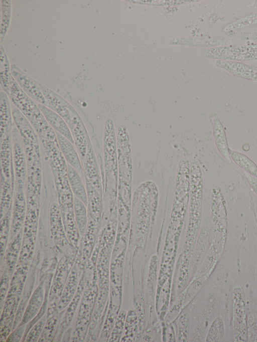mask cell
<instances>
[{
  "label": "cell",
  "mask_w": 257,
  "mask_h": 342,
  "mask_svg": "<svg viewBox=\"0 0 257 342\" xmlns=\"http://www.w3.org/2000/svg\"><path fill=\"white\" fill-rule=\"evenodd\" d=\"M215 65L232 75L257 83V67L239 61L217 60Z\"/></svg>",
  "instance_id": "5"
},
{
  "label": "cell",
  "mask_w": 257,
  "mask_h": 342,
  "mask_svg": "<svg viewBox=\"0 0 257 342\" xmlns=\"http://www.w3.org/2000/svg\"><path fill=\"white\" fill-rule=\"evenodd\" d=\"M38 106L45 119L55 131L59 133L74 144V141L71 131L63 118L57 113L44 105L39 103Z\"/></svg>",
  "instance_id": "8"
},
{
  "label": "cell",
  "mask_w": 257,
  "mask_h": 342,
  "mask_svg": "<svg viewBox=\"0 0 257 342\" xmlns=\"http://www.w3.org/2000/svg\"><path fill=\"white\" fill-rule=\"evenodd\" d=\"M255 209L256 213V214H257V204H256V205H255Z\"/></svg>",
  "instance_id": "21"
},
{
  "label": "cell",
  "mask_w": 257,
  "mask_h": 342,
  "mask_svg": "<svg viewBox=\"0 0 257 342\" xmlns=\"http://www.w3.org/2000/svg\"><path fill=\"white\" fill-rule=\"evenodd\" d=\"M86 180L91 182L94 186L99 185L100 183L98 168L96 164L93 148L89 141L85 156Z\"/></svg>",
  "instance_id": "12"
},
{
  "label": "cell",
  "mask_w": 257,
  "mask_h": 342,
  "mask_svg": "<svg viewBox=\"0 0 257 342\" xmlns=\"http://www.w3.org/2000/svg\"><path fill=\"white\" fill-rule=\"evenodd\" d=\"M67 167L68 182L75 196L86 206L87 204V194L80 174L70 164H68Z\"/></svg>",
  "instance_id": "11"
},
{
  "label": "cell",
  "mask_w": 257,
  "mask_h": 342,
  "mask_svg": "<svg viewBox=\"0 0 257 342\" xmlns=\"http://www.w3.org/2000/svg\"><path fill=\"white\" fill-rule=\"evenodd\" d=\"M207 57L233 61L257 59V44L240 46H222L206 50Z\"/></svg>",
  "instance_id": "2"
},
{
  "label": "cell",
  "mask_w": 257,
  "mask_h": 342,
  "mask_svg": "<svg viewBox=\"0 0 257 342\" xmlns=\"http://www.w3.org/2000/svg\"><path fill=\"white\" fill-rule=\"evenodd\" d=\"M231 159L245 172L257 178V165L246 155L229 148Z\"/></svg>",
  "instance_id": "13"
},
{
  "label": "cell",
  "mask_w": 257,
  "mask_h": 342,
  "mask_svg": "<svg viewBox=\"0 0 257 342\" xmlns=\"http://www.w3.org/2000/svg\"><path fill=\"white\" fill-rule=\"evenodd\" d=\"M244 175L249 186L257 195V178L246 172Z\"/></svg>",
  "instance_id": "20"
},
{
  "label": "cell",
  "mask_w": 257,
  "mask_h": 342,
  "mask_svg": "<svg viewBox=\"0 0 257 342\" xmlns=\"http://www.w3.org/2000/svg\"><path fill=\"white\" fill-rule=\"evenodd\" d=\"M233 328L235 341H246V312L244 294L242 288L233 290Z\"/></svg>",
  "instance_id": "3"
},
{
  "label": "cell",
  "mask_w": 257,
  "mask_h": 342,
  "mask_svg": "<svg viewBox=\"0 0 257 342\" xmlns=\"http://www.w3.org/2000/svg\"><path fill=\"white\" fill-rule=\"evenodd\" d=\"M5 92L38 133L48 125L38 105L20 87L13 76L3 88Z\"/></svg>",
  "instance_id": "1"
},
{
  "label": "cell",
  "mask_w": 257,
  "mask_h": 342,
  "mask_svg": "<svg viewBox=\"0 0 257 342\" xmlns=\"http://www.w3.org/2000/svg\"><path fill=\"white\" fill-rule=\"evenodd\" d=\"M13 114L8 95L5 92L0 94V138L1 141L12 132Z\"/></svg>",
  "instance_id": "9"
},
{
  "label": "cell",
  "mask_w": 257,
  "mask_h": 342,
  "mask_svg": "<svg viewBox=\"0 0 257 342\" xmlns=\"http://www.w3.org/2000/svg\"><path fill=\"white\" fill-rule=\"evenodd\" d=\"M57 142L60 150L69 164L83 176V170L79 156L73 143L59 133L56 132Z\"/></svg>",
  "instance_id": "10"
},
{
  "label": "cell",
  "mask_w": 257,
  "mask_h": 342,
  "mask_svg": "<svg viewBox=\"0 0 257 342\" xmlns=\"http://www.w3.org/2000/svg\"></svg>",
  "instance_id": "22"
},
{
  "label": "cell",
  "mask_w": 257,
  "mask_h": 342,
  "mask_svg": "<svg viewBox=\"0 0 257 342\" xmlns=\"http://www.w3.org/2000/svg\"><path fill=\"white\" fill-rule=\"evenodd\" d=\"M11 135L12 152L16 176L19 182L21 183L23 182L26 174L25 148L22 137L17 127L13 128Z\"/></svg>",
  "instance_id": "6"
},
{
  "label": "cell",
  "mask_w": 257,
  "mask_h": 342,
  "mask_svg": "<svg viewBox=\"0 0 257 342\" xmlns=\"http://www.w3.org/2000/svg\"><path fill=\"white\" fill-rule=\"evenodd\" d=\"M257 24V12L240 18L226 25L223 31L226 32L238 30Z\"/></svg>",
  "instance_id": "14"
},
{
  "label": "cell",
  "mask_w": 257,
  "mask_h": 342,
  "mask_svg": "<svg viewBox=\"0 0 257 342\" xmlns=\"http://www.w3.org/2000/svg\"><path fill=\"white\" fill-rule=\"evenodd\" d=\"M2 2V19L1 25V41L3 39L9 29L11 18L12 4L10 1H1Z\"/></svg>",
  "instance_id": "18"
},
{
  "label": "cell",
  "mask_w": 257,
  "mask_h": 342,
  "mask_svg": "<svg viewBox=\"0 0 257 342\" xmlns=\"http://www.w3.org/2000/svg\"><path fill=\"white\" fill-rule=\"evenodd\" d=\"M25 326L19 327L13 331L8 338V341H20L24 333Z\"/></svg>",
  "instance_id": "19"
},
{
  "label": "cell",
  "mask_w": 257,
  "mask_h": 342,
  "mask_svg": "<svg viewBox=\"0 0 257 342\" xmlns=\"http://www.w3.org/2000/svg\"><path fill=\"white\" fill-rule=\"evenodd\" d=\"M11 72L21 89L32 99L47 106V101L40 87L39 82L29 76L15 64L11 66Z\"/></svg>",
  "instance_id": "4"
},
{
  "label": "cell",
  "mask_w": 257,
  "mask_h": 342,
  "mask_svg": "<svg viewBox=\"0 0 257 342\" xmlns=\"http://www.w3.org/2000/svg\"><path fill=\"white\" fill-rule=\"evenodd\" d=\"M0 50L1 83L2 88H4L9 83L12 75L11 72V67L10 66L8 56L2 45H1Z\"/></svg>",
  "instance_id": "16"
},
{
  "label": "cell",
  "mask_w": 257,
  "mask_h": 342,
  "mask_svg": "<svg viewBox=\"0 0 257 342\" xmlns=\"http://www.w3.org/2000/svg\"><path fill=\"white\" fill-rule=\"evenodd\" d=\"M208 118L212 128L213 135L215 145L221 154L228 162L231 159L228 152L229 147L224 128L215 112L209 114Z\"/></svg>",
  "instance_id": "7"
},
{
  "label": "cell",
  "mask_w": 257,
  "mask_h": 342,
  "mask_svg": "<svg viewBox=\"0 0 257 342\" xmlns=\"http://www.w3.org/2000/svg\"><path fill=\"white\" fill-rule=\"evenodd\" d=\"M225 333V326L221 316L217 317L212 322L206 337L207 341H221Z\"/></svg>",
  "instance_id": "15"
},
{
  "label": "cell",
  "mask_w": 257,
  "mask_h": 342,
  "mask_svg": "<svg viewBox=\"0 0 257 342\" xmlns=\"http://www.w3.org/2000/svg\"><path fill=\"white\" fill-rule=\"evenodd\" d=\"M74 205L76 223L80 232L83 234L87 222L85 205L75 196L74 199Z\"/></svg>",
  "instance_id": "17"
}]
</instances>
